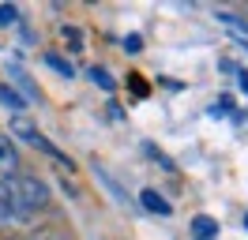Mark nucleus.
I'll use <instances>...</instances> for the list:
<instances>
[{
	"label": "nucleus",
	"mask_w": 248,
	"mask_h": 240,
	"mask_svg": "<svg viewBox=\"0 0 248 240\" xmlns=\"http://www.w3.org/2000/svg\"><path fill=\"white\" fill-rule=\"evenodd\" d=\"M215 15H218V23H226L233 34H245V38H248V23H241L237 15H230V12H215Z\"/></svg>",
	"instance_id": "8"
},
{
	"label": "nucleus",
	"mask_w": 248,
	"mask_h": 240,
	"mask_svg": "<svg viewBox=\"0 0 248 240\" xmlns=\"http://www.w3.org/2000/svg\"><path fill=\"white\" fill-rule=\"evenodd\" d=\"M49 207V188L38 177H12L0 184V225H16Z\"/></svg>",
	"instance_id": "1"
},
{
	"label": "nucleus",
	"mask_w": 248,
	"mask_h": 240,
	"mask_svg": "<svg viewBox=\"0 0 248 240\" xmlns=\"http://www.w3.org/2000/svg\"><path fill=\"white\" fill-rule=\"evenodd\" d=\"M140 203L151 210V214H162V218H166V214H173V207H170V203H166V199L155 192V188H147V192L140 195Z\"/></svg>",
	"instance_id": "5"
},
{
	"label": "nucleus",
	"mask_w": 248,
	"mask_h": 240,
	"mask_svg": "<svg viewBox=\"0 0 248 240\" xmlns=\"http://www.w3.org/2000/svg\"><path fill=\"white\" fill-rule=\"evenodd\" d=\"M19 23V8L16 4H0V27H16Z\"/></svg>",
	"instance_id": "10"
},
{
	"label": "nucleus",
	"mask_w": 248,
	"mask_h": 240,
	"mask_svg": "<svg viewBox=\"0 0 248 240\" xmlns=\"http://www.w3.org/2000/svg\"><path fill=\"white\" fill-rule=\"evenodd\" d=\"M12 177H19V150L8 139H0V184Z\"/></svg>",
	"instance_id": "3"
},
{
	"label": "nucleus",
	"mask_w": 248,
	"mask_h": 240,
	"mask_svg": "<svg viewBox=\"0 0 248 240\" xmlns=\"http://www.w3.org/2000/svg\"><path fill=\"white\" fill-rule=\"evenodd\" d=\"M128 83H132V94H136V98H147V87H143V79H140V75H132Z\"/></svg>",
	"instance_id": "13"
},
{
	"label": "nucleus",
	"mask_w": 248,
	"mask_h": 240,
	"mask_svg": "<svg viewBox=\"0 0 248 240\" xmlns=\"http://www.w3.org/2000/svg\"><path fill=\"white\" fill-rule=\"evenodd\" d=\"M237 79H241V90H245V94H248V72H245V68L237 72Z\"/></svg>",
	"instance_id": "15"
},
{
	"label": "nucleus",
	"mask_w": 248,
	"mask_h": 240,
	"mask_svg": "<svg viewBox=\"0 0 248 240\" xmlns=\"http://www.w3.org/2000/svg\"><path fill=\"white\" fill-rule=\"evenodd\" d=\"M46 60H49V68H53V72H61L64 79H72V75H76V68H72V60H64L61 53H46Z\"/></svg>",
	"instance_id": "7"
},
{
	"label": "nucleus",
	"mask_w": 248,
	"mask_h": 240,
	"mask_svg": "<svg viewBox=\"0 0 248 240\" xmlns=\"http://www.w3.org/2000/svg\"><path fill=\"white\" fill-rule=\"evenodd\" d=\"M124 49H128V53H140V49H143V38H140V34H128V38H124Z\"/></svg>",
	"instance_id": "12"
},
{
	"label": "nucleus",
	"mask_w": 248,
	"mask_h": 240,
	"mask_svg": "<svg viewBox=\"0 0 248 240\" xmlns=\"http://www.w3.org/2000/svg\"><path fill=\"white\" fill-rule=\"evenodd\" d=\"M4 240H16V237H4Z\"/></svg>",
	"instance_id": "17"
},
{
	"label": "nucleus",
	"mask_w": 248,
	"mask_h": 240,
	"mask_svg": "<svg viewBox=\"0 0 248 240\" xmlns=\"http://www.w3.org/2000/svg\"><path fill=\"white\" fill-rule=\"evenodd\" d=\"M218 233H222V229H218V222L211 214H196V218H192V237L196 240H218Z\"/></svg>",
	"instance_id": "4"
},
{
	"label": "nucleus",
	"mask_w": 248,
	"mask_h": 240,
	"mask_svg": "<svg viewBox=\"0 0 248 240\" xmlns=\"http://www.w3.org/2000/svg\"><path fill=\"white\" fill-rule=\"evenodd\" d=\"M91 83H98L102 90H113L117 83H113V75L106 72V68H91Z\"/></svg>",
	"instance_id": "9"
},
{
	"label": "nucleus",
	"mask_w": 248,
	"mask_h": 240,
	"mask_svg": "<svg viewBox=\"0 0 248 240\" xmlns=\"http://www.w3.org/2000/svg\"><path fill=\"white\" fill-rule=\"evenodd\" d=\"M61 34H64L72 45H79V30H76V27H61Z\"/></svg>",
	"instance_id": "14"
},
{
	"label": "nucleus",
	"mask_w": 248,
	"mask_h": 240,
	"mask_svg": "<svg viewBox=\"0 0 248 240\" xmlns=\"http://www.w3.org/2000/svg\"><path fill=\"white\" fill-rule=\"evenodd\" d=\"M143 150H147V154H151V158H155V162L162 165V169H166V173H173V162H170V158H166V154H162V150L155 147V143H147V147H143Z\"/></svg>",
	"instance_id": "11"
},
{
	"label": "nucleus",
	"mask_w": 248,
	"mask_h": 240,
	"mask_svg": "<svg viewBox=\"0 0 248 240\" xmlns=\"http://www.w3.org/2000/svg\"><path fill=\"white\" fill-rule=\"evenodd\" d=\"M245 229H248V210H245Z\"/></svg>",
	"instance_id": "16"
},
{
	"label": "nucleus",
	"mask_w": 248,
	"mask_h": 240,
	"mask_svg": "<svg viewBox=\"0 0 248 240\" xmlns=\"http://www.w3.org/2000/svg\"><path fill=\"white\" fill-rule=\"evenodd\" d=\"M8 128H12V135H19L23 143H31L34 150H42V154H49V158H57V162L64 165V169H72V158H64L61 150L53 147V143H49V139H46L42 132H38V128H34L31 120L23 117V113H19V117H12V124H8Z\"/></svg>",
	"instance_id": "2"
},
{
	"label": "nucleus",
	"mask_w": 248,
	"mask_h": 240,
	"mask_svg": "<svg viewBox=\"0 0 248 240\" xmlns=\"http://www.w3.org/2000/svg\"><path fill=\"white\" fill-rule=\"evenodd\" d=\"M0 105H8V109H12V113L19 117V113H23V105H27V102H23V98H19V94H16L12 87H8V83H0Z\"/></svg>",
	"instance_id": "6"
}]
</instances>
